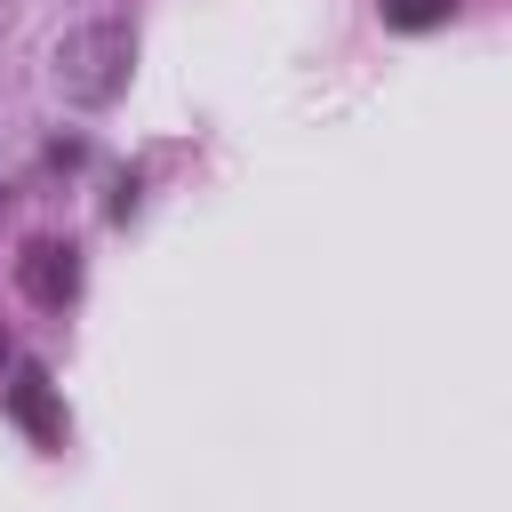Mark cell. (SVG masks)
<instances>
[{"mask_svg":"<svg viewBox=\"0 0 512 512\" xmlns=\"http://www.w3.org/2000/svg\"><path fill=\"white\" fill-rule=\"evenodd\" d=\"M16 280H24V296H32V304L64 312V304L80 296V248H72V240H32V248H24V264H16Z\"/></svg>","mask_w":512,"mask_h":512,"instance_id":"cell-2","label":"cell"},{"mask_svg":"<svg viewBox=\"0 0 512 512\" xmlns=\"http://www.w3.org/2000/svg\"><path fill=\"white\" fill-rule=\"evenodd\" d=\"M8 416H16L40 448H64V400H56V384H48V368H40V360H24V368H16V384H8Z\"/></svg>","mask_w":512,"mask_h":512,"instance_id":"cell-3","label":"cell"},{"mask_svg":"<svg viewBox=\"0 0 512 512\" xmlns=\"http://www.w3.org/2000/svg\"><path fill=\"white\" fill-rule=\"evenodd\" d=\"M448 16H456V0H384V32H432Z\"/></svg>","mask_w":512,"mask_h":512,"instance_id":"cell-4","label":"cell"},{"mask_svg":"<svg viewBox=\"0 0 512 512\" xmlns=\"http://www.w3.org/2000/svg\"><path fill=\"white\" fill-rule=\"evenodd\" d=\"M128 72H136V32L128 24H112V16H96V24H72L64 40H56V56H48V80H56V96L64 104H112L120 88H128Z\"/></svg>","mask_w":512,"mask_h":512,"instance_id":"cell-1","label":"cell"}]
</instances>
